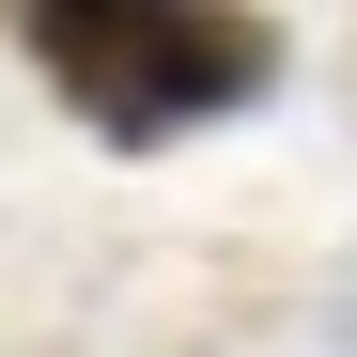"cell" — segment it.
<instances>
[{"mask_svg":"<svg viewBox=\"0 0 357 357\" xmlns=\"http://www.w3.org/2000/svg\"><path fill=\"white\" fill-rule=\"evenodd\" d=\"M0 31L47 63V93L109 155H155V140L218 125V109L280 93V16L264 0H0Z\"/></svg>","mask_w":357,"mask_h":357,"instance_id":"cell-1","label":"cell"}]
</instances>
